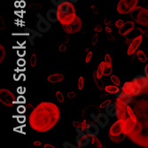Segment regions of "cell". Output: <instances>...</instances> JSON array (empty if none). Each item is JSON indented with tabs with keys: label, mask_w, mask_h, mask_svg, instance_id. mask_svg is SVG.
<instances>
[{
	"label": "cell",
	"mask_w": 148,
	"mask_h": 148,
	"mask_svg": "<svg viewBox=\"0 0 148 148\" xmlns=\"http://www.w3.org/2000/svg\"><path fill=\"white\" fill-rule=\"evenodd\" d=\"M59 107L52 102L39 103L29 115V126L37 132H47L54 127L60 120Z\"/></svg>",
	"instance_id": "obj_1"
},
{
	"label": "cell",
	"mask_w": 148,
	"mask_h": 148,
	"mask_svg": "<svg viewBox=\"0 0 148 148\" xmlns=\"http://www.w3.org/2000/svg\"><path fill=\"white\" fill-rule=\"evenodd\" d=\"M138 0H119L116 6L117 12L120 14H129L137 9H139Z\"/></svg>",
	"instance_id": "obj_2"
},
{
	"label": "cell",
	"mask_w": 148,
	"mask_h": 148,
	"mask_svg": "<svg viewBox=\"0 0 148 148\" xmlns=\"http://www.w3.org/2000/svg\"><path fill=\"white\" fill-rule=\"evenodd\" d=\"M0 101L5 106H12L15 103V96L7 89L0 90Z\"/></svg>",
	"instance_id": "obj_3"
},
{
	"label": "cell",
	"mask_w": 148,
	"mask_h": 148,
	"mask_svg": "<svg viewBox=\"0 0 148 148\" xmlns=\"http://www.w3.org/2000/svg\"><path fill=\"white\" fill-rule=\"evenodd\" d=\"M36 17L38 19V21L36 24V29L43 34L47 33L51 29V23L46 18H45L41 13H37Z\"/></svg>",
	"instance_id": "obj_4"
},
{
	"label": "cell",
	"mask_w": 148,
	"mask_h": 148,
	"mask_svg": "<svg viewBox=\"0 0 148 148\" xmlns=\"http://www.w3.org/2000/svg\"><path fill=\"white\" fill-rule=\"evenodd\" d=\"M90 118L95 122L97 124H99V126L101 129H105L106 127H107V125L109 124V116L106 112L105 113H99L98 114H90Z\"/></svg>",
	"instance_id": "obj_5"
},
{
	"label": "cell",
	"mask_w": 148,
	"mask_h": 148,
	"mask_svg": "<svg viewBox=\"0 0 148 148\" xmlns=\"http://www.w3.org/2000/svg\"><path fill=\"white\" fill-rule=\"evenodd\" d=\"M75 4H72L71 9L69 12H68L66 13H64V14H60V22L62 26H66L71 24L76 18V12H75Z\"/></svg>",
	"instance_id": "obj_6"
},
{
	"label": "cell",
	"mask_w": 148,
	"mask_h": 148,
	"mask_svg": "<svg viewBox=\"0 0 148 148\" xmlns=\"http://www.w3.org/2000/svg\"><path fill=\"white\" fill-rule=\"evenodd\" d=\"M82 26H83L82 21H81V19L78 16H76L75 20L71 24L66 25V26H63V29L66 33L72 35V34L79 32L80 29H82Z\"/></svg>",
	"instance_id": "obj_7"
},
{
	"label": "cell",
	"mask_w": 148,
	"mask_h": 148,
	"mask_svg": "<svg viewBox=\"0 0 148 148\" xmlns=\"http://www.w3.org/2000/svg\"><path fill=\"white\" fill-rule=\"evenodd\" d=\"M51 3L60 12L61 14L69 12L72 6V3L69 0H51Z\"/></svg>",
	"instance_id": "obj_8"
},
{
	"label": "cell",
	"mask_w": 148,
	"mask_h": 148,
	"mask_svg": "<svg viewBox=\"0 0 148 148\" xmlns=\"http://www.w3.org/2000/svg\"><path fill=\"white\" fill-rule=\"evenodd\" d=\"M124 120H121L119 119L117 122H115L110 128L109 130V136H119L124 134Z\"/></svg>",
	"instance_id": "obj_9"
},
{
	"label": "cell",
	"mask_w": 148,
	"mask_h": 148,
	"mask_svg": "<svg viewBox=\"0 0 148 148\" xmlns=\"http://www.w3.org/2000/svg\"><path fill=\"white\" fill-rule=\"evenodd\" d=\"M143 41V36L142 35H138L137 36H135L133 39L131 43L130 44L128 50H127V54L128 55H132L134 54L138 49V47L140 46L141 43Z\"/></svg>",
	"instance_id": "obj_10"
},
{
	"label": "cell",
	"mask_w": 148,
	"mask_h": 148,
	"mask_svg": "<svg viewBox=\"0 0 148 148\" xmlns=\"http://www.w3.org/2000/svg\"><path fill=\"white\" fill-rule=\"evenodd\" d=\"M91 138L89 137L85 132H79L75 137V144L79 147H85L91 143Z\"/></svg>",
	"instance_id": "obj_11"
},
{
	"label": "cell",
	"mask_w": 148,
	"mask_h": 148,
	"mask_svg": "<svg viewBox=\"0 0 148 148\" xmlns=\"http://www.w3.org/2000/svg\"><path fill=\"white\" fill-rule=\"evenodd\" d=\"M99 128L100 127L99 126V124H97L95 122L94 123H88L85 129H84V132L91 138H96L99 136Z\"/></svg>",
	"instance_id": "obj_12"
},
{
	"label": "cell",
	"mask_w": 148,
	"mask_h": 148,
	"mask_svg": "<svg viewBox=\"0 0 148 148\" xmlns=\"http://www.w3.org/2000/svg\"><path fill=\"white\" fill-rule=\"evenodd\" d=\"M136 21L142 26H148V10L143 7H139V11L137 14Z\"/></svg>",
	"instance_id": "obj_13"
},
{
	"label": "cell",
	"mask_w": 148,
	"mask_h": 148,
	"mask_svg": "<svg viewBox=\"0 0 148 148\" xmlns=\"http://www.w3.org/2000/svg\"><path fill=\"white\" fill-rule=\"evenodd\" d=\"M60 12L55 7V8H51L46 12V19L51 23H56L60 21Z\"/></svg>",
	"instance_id": "obj_14"
},
{
	"label": "cell",
	"mask_w": 148,
	"mask_h": 148,
	"mask_svg": "<svg viewBox=\"0 0 148 148\" xmlns=\"http://www.w3.org/2000/svg\"><path fill=\"white\" fill-rule=\"evenodd\" d=\"M133 84L140 90L145 89L148 86V78L145 75H138L134 77Z\"/></svg>",
	"instance_id": "obj_15"
},
{
	"label": "cell",
	"mask_w": 148,
	"mask_h": 148,
	"mask_svg": "<svg viewBox=\"0 0 148 148\" xmlns=\"http://www.w3.org/2000/svg\"><path fill=\"white\" fill-rule=\"evenodd\" d=\"M116 97L120 102H122L125 106H128L133 99V94L130 91H122L120 93H116Z\"/></svg>",
	"instance_id": "obj_16"
},
{
	"label": "cell",
	"mask_w": 148,
	"mask_h": 148,
	"mask_svg": "<svg viewBox=\"0 0 148 148\" xmlns=\"http://www.w3.org/2000/svg\"><path fill=\"white\" fill-rule=\"evenodd\" d=\"M105 112L108 114L109 117L111 118H114V117H116L118 116L119 113H120V109L117 106V104H114V103H109L107 104L106 106H105Z\"/></svg>",
	"instance_id": "obj_17"
},
{
	"label": "cell",
	"mask_w": 148,
	"mask_h": 148,
	"mask_svg": "<svg viewBox=\"0 0 148 148\" xmlns=\"http://www.w3.org/2000/svg\"><path fill=\"white\" fill-rule=\"evenodd\" d=\"M135 28V22L132 21H129L124 23L122 28L119 29V35L121 36H127L130 32H131Z\"/></svg>",
	"instance_id": "obj_18"
},
{
	"label": "cell",
	"mask_w": 148,
	"mask_h": 148,
	"mask_svg": "<svg viewBox=\"0 0 148 148\" xmlns=\"http://www.w3.org/2000/svg\"><path fill=\"white\" fill-rule=\"evenodd\" d=\"M123 91H130L131 92L134 96H138L140 94V89L137 88L133 82H126L123 85Z\"/></svg>",
	"instance_id": "obj_19"
},
{
	"label": "cell",
	"mask_w": 148,
	"mask_h": 148,
	"mask_svg": "<svg viewBox=\"0 0 148 148\" xmlns=\"http://www.w3.org/2000/svg\"><path fill=\"white\" fill-rule=\"evenodd\" d=\"M63 80H64V76H63V75H61L60 73L51 74L47 77V82L50 84H59V83L63 82Z\"/></svg>",
	"instance_id": "obj_20"
},
{
	"label": "cell",
	"mask_w": 148,
	"mask_h": 148,
	"mask_svg": "<svg viewBox=\"0 0 148 148\" xmlns=\"http://www.w3.org/2000/svg\"><path fill=\"white\" fill-rule=\"evenodd\" d=\"M105 68H106V62L102 61L99 64L98 69L96 71V77L98 79H100L103 75H104V72H105Z\"/></svg>",
	"instance_id": "obj_21"
},
{
	"label": "cell",
	"mask_w": 148,
	"mask_h": 148,
	"mask_svg": "<svg viewBox=\"0 0 148 148\" xmlns=\"http://www.w3.org/2000/svg\"><path fill=\"white\" fill-rule=\"evenodd\" d=\"M105 91L107 93H110V94H116L120 91V86L117 85H106L104 88Z\"/></svg>",
	"instance_id": "obj_22"
},
{
	"label": "cell",
	"mask_w": 148,
	"mask_h": 148,
	"mask_svg": "<svg viewBox=\"0 0 148 148\" xmlns=\"http://www.w3.org/2000/svg\"><path fill=\"white\" fill-rule=\"evenodd\" d=\"M27 30H28L30 34H29V40L31 41H33V39L35 38V37H43V33H41V32H39L37 29L36 30H34V29H27Z\"/></svg>",
	"instance_id": "obj_23"
},
{
	"label": "cell",
	"mask_w": 148,
	"mask_h": 148,
	"mask_svg": "<svg viewBox=\"0 0 148 148\" xmlns=\"http://www.w3.org/2000/svg\"><path fill=\"white\" fill-rule=\"evenodd\" d=\"M136 55H137V58L138 60L142 62V63H145L146 62V59H147V56L145 55V53L142 51V50H138L136 51Z\"/></svg>",
	"instance_id": "obj_24"
},
{
	"label": "cell",
	"mask_w": 148,
	"mask_h": 148,
	"mask_svg": "<svg viewBox=\"0 0 148 148\" xmlns=\"http://www.w3.org/2000/svg\"><path fill=\"white\" fill-rule=\"evenodd\" d=\"M108 137L111 141H113L114 143H120L124 139V134H122V135H119V136H109L108 135Z\"/></svg>",
	"instance_id": "obj_25"
},
{
	"label": "cell",
	"mask_w": 148,
	"mask_h": 148,
	"mask_svg": "<svg viewBox=\"0 0 148 148\" xmlns=\"http://www.w3.org/2000/svg\"><path fill=\"white\" fill-rule=\"evenodd\" d=\"M110 81H111V83L113 84L117 85V86H121V80H120V78L117 75H110Z\"/></svg>",
	"instance_id": "obj_26"
},
{
	"label": "cell",
	"mask_w": 148,
	"mask_h": 148,
	"mask_svg": "<svg viewBox=\"0 0 148 148\" xmlns=\"http://www.w3.org/2000/svg\"><path fill=\"white\" fill-rule=\"evenodd\" d=\"M5 54H6V52H5V49L4 47V45L1 44L0 45V62H3L4 60L5 59Z\"/></svg>",
	"instance_id": "obj_27"
},
{
	"label": "cell",
	"mask_w": 148,
	"mask_h": 148,
	"mask_svg": "<svg viewBox=\"0 0 148 148\" xmlns=\"http://www.w3.org/2000/svg\"><path fill=\"white\" fill-rule=\"evenodd\" d=\"M77 87L79 90H82L84 87V76H80L78 78V83H77Z\"/></svg>",
	"instance_id": "obj_28"
},
{
	"label": "cell",
	"mask_w": 148,
	"mask_h": 148,
	"mask_svg": "<svg viewBox=\"0 0 148 148\" xmlns=\"http://www.w3.org/2000/svg\"><path fill=\"white\" fill-rule=\"evenodd\" d=\"M55 96H56V99L60 103H63L65 101V98H64V95H63V93L60 90H57L55 92Z\"/></svg>",
	"instance_id": "obj_29"
},
{
	"label": "cell",
	"mask_w": 148,
	"mask_h": 148,
	"mask_svg": "<svg viewBox=\"0 0 148 148\" xmlns=\"http://www.w3.org/2000/svg\"><path fill=\"white\" fill-rule=\"evenodd\" d=\"M36 61H37L36 55L35 54V53H32V54L30 55V58H29V65H30V66H32V68H34V66H36Z\"/></svg>",
	"instance_id": "obj_30"
},
{
	"label": "cell",
	"mask_w": 148,
	"mask_h": 148,
	"mask_svg": "<svg viewBox=\"0 0 148 148\" xmlns=\"http://www.w3.org/2000/svg\"><path fill=\"white\" fill-rule=\"evenodd\" d=\"M63 147L64 148H79V146L77 145H75V144H72L71 142L69 141H65L63 144H62Z\"/></svg>",
	"instance_id": "obj_31"
},
{
	"label": "cell",
	"mask_w": 148,
	"mask_h": 148,
	"mask_svg": "<svg viewBox=\"0 0 148 148\" xmlns=\"http://www.w3.org/2000/svg\"><path fill=\"white\" fill-rule=\"evenodd\" d=\"M104 61L106 62V66H110V68H112V58L109 54H106Z\"/></svg>",
	"instance_id": "obj_32"
},
{
	"label": "cell",
	"mask_w": 148,
	"mask_h": 148,
	"mask_svg": "<svg viewBox=\"0 0 148 148\" xmlns=\"http://www.w3.org/2000/svg\"><path fill=\"white\" fill-rule=\"evenodd\" d=\"M92 58V51L90 49H86V57H85V62L89 63Z\"/></svg>",
	"instance_id": "obj_33"
},
{
	"label": "cell",
	"mask_w": 148,
	"mask_h": 148,
	"mask_svg": "<svg viewBox=\"0 0 148 148\" xmlns=\"http://www.w3.org/2000/svg\"><path fill=\"white\" fill-rule=\"evenodd\" d=\"M91 144L93 145H95L96 147H102L103 145L100 144V141L98 139V137H96V138H92V139H91Z\"/></svg>",
	"instance_id": "obj_34"
},
{
	"label": "cell",
	"mask_w": 148,
	"mask_h": 148,
	"mask_svg": "<svg viewBox=\"0 0 148 148\" xmlns=\"http://www.w3.org/2000/svg\"><path fill=\"white\" fill-rule=\"evenodd\" d=\"M124 23H125V22H124L123 20H121V19H120V20H117V21H115L114 24H115V26L117 27L118 29H120V28H122V27L124 25Z\"/></svg>",
	"instance_id": "obj_35"
},
{
	"label": "cell",
	"mask_w": 148,
	"mask_h": 148,
	"mask_svg": "<svg viewBox=\"0 0 148 148\" xmlns=\"http://www.w3.org/2000/svg\"><path fill=\"white\" fill-rule=\"evenodd\" d=\"M32 145H33V146H35V147H39V146H44V144H43V142H42V141L36 140V141H34V142H33Z\"/></svg>",
	"instance_id": "obj_36"
},
{
	"label": "cell",
	"mask_w": 148,
	"mask_h": 148,
	"mask_svg": "<svg viewBox=\"0 0 148 148\" xmlns=\"http://www.w3.org/2000/svg\"><path fill=\"white\" fill-rule=\"evenodd\" d=\"M87 123H87V121H86L85 119H84V120H83L82 122L80 123V128L82 129L83 130H84V129H85V127H86Z\"/></svg>",
	"instance_id": "obj_37"
},
{
	"label": "cell",
	"mask_w": 148,
	"mask_h": 148,
	"mask_svg": "<svg viewBox=\"0 0 148 148\" xmlns=\"http://www.w3.org/2000/svg\"><path fill=\"white\" fill-rule=\"evenodd\" d=\"M66 46L64 44H60V46H59V51L64 52V51H66Z\"/></svg>",
	"instance_id": "obj_38"
},
{
	"label": "cell",
	"mask_w": 148,
	"mask_h": 148,
	"mask_svg": "<svg viewBox=\"0 0 148 148\" xmlns=\"http://www.w3.org/2000/svg\"><path fill=\"white\" fill-rule=\"evenodd\" d=\"M66 96H68L69 99H74L75 97V93L74 91H69L66 92Z\"/></svg>",
	"instance_id": "obj_39"
},
{
	"label": "cell",
	"mask_w": 148,
	"mask_h": 148,
	"mask_svg": "<svg viewBox=\"0 0 148 148\" xmlns=\"http://www.w3.org/2000/svg\"><path fill=\"white\" fill-rule=\"evenodd\" d=\"M93 30H94V32H96V33H99V32H100V31L102 30V28H101L100 26L97 25V26H95V27H94Z\"/></svg>",
	"instance_id": "obj_40"
},
{
	"label": "cell",
	"mask_w": 148,
	"mask_h": 148,
	"mask_svg": "<svg viewBox=\"0 0 148 148\" xmlns=\"http://www.w3.org/2000/svg\"><path fill=\"white\" fill-rule=\"evenodd\" d=\"M144 75L148 78V63L145 65V69H144Z\"/></svg>",
	"instance_id": "obj_41"
},
{
	"label": "cell",
	"mask_w": 148,
	"mask_h": 148,
	"mask_svg": "<svg viewBox=\"0 0 148 148\" xmlns=\"http://www.w3.org/2000/svg\"><path fill=\"white\" fill-rule=\"evenodd\" d=\"M105 29H106V33H108V34H110L111 32H112V29H111V28L109 26H106V28H105Z\"/></svg>",
	"instance_id": "obj_42"
},
{
	"label": "cell",
	"mask_w": 148,
	"mask_h": 148,
	"mask_svg": "<svg viewBox=\"0 0 148 148\" xmlns=\"http://www.w3.org/2000/svg\"><path fill=\"white\" fill-rule=\"evenodd\" d=\"M43 147H45V148H48V147H51V148H54L55 146L53 145H51V144H45Z\"/></svg>",
	"instance_id": "obj_43"
},
{
	"label": "cell",
	"mask_w": 148,
	"mask_h": 148,
	"mask_svg": "<svg viewBox=\"0 0 148 148\" xmlns=\"http://www.w3.org/2000/svg\"><path fill=\"white\" fill-rule=\"evenodd\" d=\"M109 103H110V101H109V100H107V101H106V102H104L103 104H101V106H100V107H103V106H106L107 104H109Z\"/></svg>",
	"instance_id": "obj_44"
},
{
	"label": "cell",
	"mask_w": 148,
	"mask_h": 148,
	"mask_svg": "<svg viewBox=\"0 0 148 148\" xmlns=\"http://www.w3.org/2000/svg\"><path fill=\"white\" fill-rule=\"evenodd\" d=\"M69 1L70 3H72V4H75V3L79 2V0H69Z\"/></svg>",
	"instance_id": "obj_45"
},
{
	"label": "cell",
	"mask_w": 148,
	"mask_h": 148,
	"mask_svg": "<svg viewBox=\"0 0 148 148\" xmlns=\"http://www.w3.org/2000/svg\"><path fill=\"white\" fill-rule=\"evenodd\" d=\"M146 63H148V57H147V59H146Z\"/></svg>",
	"instance_id": "obj_46"
}]
</instances>
